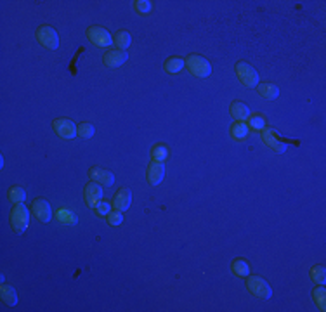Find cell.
I'll list each match as a JSON object with an SVG mask.
<instances>
[{
    "mask_svg": "<svg viewBox=\"0 0 326 312\" xmlns=\"http://www.w3.org/2000/svg\"><path fill=\"white\" fill-rule=\"evenodd\" d=\"M9 220H10V227L17 234H23L26 231L28 224H30V210L24 206V203H16V206L10 210Z\"/></svg>",
    "mask_w": 326,
    "mask_h": 312,
    "instance_id": "obj_1",
    "label": "cell"
},
{
    "mask_svg": "<svg viewBox=\"0 0 326 312\" xmlns=\"http://www.w3.org/2000/svg\"><path fill=\"white\" fill-rule=\"evenodd\" d=\"M246 290L252 293L253 297L262 300H269L273 297V290L267 285L266 279L259 278V276H246Z\"/></svg>",
    "mask_w": 326,
    "mask_h": 312,
    "instance_id": "obj_2",
    "label": "cell"
},
{
    "mask_svg": "<svg viewBox=\"0 0 326 312\" xmlns=\"http://www.w3.org/2000/svg\"><path fill=\"white\" fill-rule=\"evenodd\" d=\"M184 63H186L187 70H189L191 73L194 75V77L206 78V77H210V73H212V64H210L203 56L191 54L189 57H186V59H184Z\"/></svg>",
    "mask_w": 326,
    "mask_h": 312,
    "instance_id": "obj_3",
    "label": "cell"
},
{
    "mask_svg": "<svg viewBox=\"0 0 326 312\" xmlns=\"http://www.w3.org/2000/svg\"><path fill=\"white\" fill-rule=\"evenodd\" d=\"M262 141H264V144H266L269 150H273L274 153H285L286 151V143H293L295 146H299L300 144V141H286V139H281V137H278L276 136V132L274 130H271V129H264L262 132Z\"/></svg>",
    "mask_w": 326,
    "mask_h": 312,
    "instance_id": "obj_4",
    "label": "cell"
},
{
    "mask_svg": "<svg viewBox=\"0 0 326 312\" xmlns=\"http://www.w3.org/2000/svg\"><path fill=\"white\" fill-rule=\"evenodd\" d=\"M35 37L49 50H56L59 47V37H57V31L52 26H47V24L45 26H40L35 31Z\"/></svg>",
    "mask_w": 326,
    "mask_h": 312,
    "instance_id": "obj_5",
    "label": "cell"
},
{
    "mask_svg": "<svg viewBox=\"0 0 326 312\" xmlns=\"http://www.w3.org/2000/svg\"><path fill=\"white\" fill-rule=\"evenodd\" d=\"M52 127H54V130H56L57 136L63 137V139H73V137L78 136V127L68 118L54 120Z\"/></svg>",
    "mask_w": 326,
    "mask_h": 312,
    "instance_id": "obj_6",
    "label": "cell"
},
{
    "mask_svg": "<svg viewBox=\"0 0 326 312\" xmlns=\"http://www.w3.org/2000/svg\"><path fill=\"white\" fill-rule=\"evenodd\" d=\"M236 73H238V77H240V80L245 83L246 87H257V85H259V75H257V71L253 70L252 64L245 63V61L238 63L236 64Z\"/></svg>",
    "mask_w": 326,
    "mask_h": 312,
    "instance_id": "obj_7",
    "label": "cell"
},
{
    "mask_svg": "<svg viewBox=\"0 0 326 312\" xmlns=\"http://www.w3.org/2000/svg\"><path fill=\"white\" fill-rule=\"evenodd\" d=\"M89 40L97 47H110L113 43V37L108 33V30H104L103 26H90L87 30Z\"/></svg>",
    "mask_w": 326,
    "mask_h": 312,
    "instance_id": "obj_8",
    "label": "cell"
},
{
    "mask_svg": "<svg viewBox=\"0 0 326 312\" xmlns=\"http://www.w3.org/2000/svg\"><path fill=\"white\" fill-rule=\"evenodd\" d=\"M83 196H85V201L90 208H96L101 201H103V187L97 182H89L85 186V191H83Z\"/></svg>",
    "mask_w": 326,
    "mask_h": 312,
    "instance_id": "obj_9",
    "label": "cell"
},
{
    "mask_svg": "<svg viewBox=\"0 0 326 312\" xmlns=\"http://www.w3.org/2000/svg\"><path fill=\"white\" fill-rule=\"evenodd\" d=\"M146 179L151 186H158L163 179H165V163L163 161H151L148 166Z\"/></svg>",
    "mask_w": 326,
    "mask_h": 312,
    "instance_id": "obj_10",
    "label": "cell"
},
{
    "mask_svg": "<svg viewBox=\"0 0 326 312\" xmlns=\"http://www.w3.org/2000/svg\"><path fill=\"white\" fill-rule=\"evenodd\" d=\"M31 212H33V215L37 217L38 222L45 224L52 219V208H50V205L45 201V199H35L33 205H31Z\"/></svg>",
    "mask_w": 326,
    "mask_h": 312,
    "instance_id": "obj_11",
    "label": "cell"
},
{
    "mask_svg": "<svg viewBox=\"0 0 326 312\" xmlns=\"http://www.w3.org/2000/svg\"><path fill=\"white\" fill-rule=\"evenodd\" d=\"M127 59H129V54L125 52V50H108L106 54L103 56V61L104 64H106L108 68H118L122 66V64L127 63Z\"/></svg>",
    "mask_w": 326,
    "mask_h": 312,
    "instance_id": "obj_12",
    "label": "cell"
},
{
    "mask_svg": "<svg viewBox=\"0 0 326 312\" xmlns=\"http://www.w3.org/2000/svg\"><path fill=\"white\" fill-rule=\"evenodd\" d=\"M89 175H90V179H92L94 182L103 184V186H106V187H111L115 184V175H113V172H110V170L90 168L89 170Z\"/></svg>",
    "mask_w": 326,
    "mask_h": 312,
    "instance_id": "obj_13",
    "label": "cell"
},
{
    "mask_svg": "<svg viewBox=\"0 0 326 312\" xmlns=\"http://www.w3.org/2000/svg\"><path fill=\"white\" fill-rule=\"evenodd\" d=\"M130 203H132V191H130L129 187H122V189H118L117 194H115V198H113L115 210H118V212H125V210L130 206Z\"/></svg>",
    "mask_w": 326,
    "mask_h": 312,
    "instance_id": "obj_14",
    "label": "cell"
},
{
    "mask_svg": "<svg viewBox=\"0 0 326 312\" xmlns=\"http://www.w3.org/2000/svg\"><path fill=\"white\" fill-rule=\"evenodd\" d=\"M257 92H259L260 97H264V99H276L278 96H280V89H278V85H274V83H269V82H264V83H259L257 85Z\"/></svg>",
    "mask_w": 326,
    "mask_h": 312,
    "instance_id": "obj_15",
    "label": "cell"
},
{
    "mask_svg": "<svg viewBox=\"0 0 326 312\" xmlns=\"http://www.w3.org/2000/svg\"><path fill=\"white\" fill-rule=\"evenodd\" d=\"M231 115H233L234 118L238 120V122H246V120L250 118V110H248V106L243 103H240V101H234L233 104H231Z\"/></svg>",
    "mask_w": 326,
    "mask_h": 312,
    "instance_id": "obj_16",
    "label": "cell"
},
{
    "mask_svg": "<svg viewBox=\"0 0 326 312\" xmlns=\"http://www.w3.org/2000/svg\"><path fill=\"white\" fill-rule=\"evenodd\" d=\"M0 297H2L3 304H7L9 307H14L17 304L16 290H14L10 285H2V288H0Z\"/></svg>",
    "mask_w": 326,
    "mask_h": 312,
    "instance_id": "obj_17",
    "label": "cell"
},
{
    "mask_svg": "<svg viewBox=\"0 0 326 312\" xmlns=\"http://www.w3.org/2000/svg\"><path fill=\"white\" fill-rule=\"evenodd\" d=\"M184 66H186V63H184L182 57L173 56V57H168V59H166V63H165V66H163V68H165L166 73L175 75V73H179Z\"/></svg>",
    "mask_w": 326,
    "mask_h": 312,
    "instance_id": "obj_18",
    "label": "cell"
},
{
    "mask_svg": "<svg viewBox=\"0 0 326 312\" xmlns=\"http://www.w3.org/2000/svg\"><path fill=\"white\" fill-rule=\"evenodd\" d=\"M130 33L129 31H125V30H120V31H117V33L113 35V43L118 47L120 50H127V47L130 45Z\"/></svg>",
    "mask_w": 326,
    "mask_h": 312,
    "instance_id": "obj_19",
    "label": "cell"
},
{
    "mask_svg": "<svg viewBox=\"0 0 326 312\" xmlns=\"http://www.w3.org/2000/svg\"><path fill=\"white\" fill-rule=\"evenodd\" d=\"M313 300H314V304L318 306V309H320V311H326V290H325L323 285H320L318 288H314Z\"/></svg>",
    "mask_w": 326,
    "mask_h": 312,
    "instance_id": "obj_20",
    "label": "cell"
},
{
    "mask_svg": "<svg viewBox=\"0 0 326 312\" xmlns=\"http://www.w3.org/2000/svg\"><path fill=\"white\" fill-rule=\"evenodd\" d=\"M248 130H250V127L246 125V122H236L231 127V136H233L234 139H245Z\"/></svg>",
    "mask_w": 326,
    "mask_h": 312,
    "instance_id": "obj_21",
    "label": "cell"
},
{
    "mask_svg": "<svg viewBox=\"0 0 326 312\" xmlns=\"http://www.w3.org/2000/svg\"><path fill=\"white\" fill-rule=\"evenodd\" d=\"M7 196H9V201H12V203H23L24 199H26V193H24V189L19 186L10 187V189L7 191Z\"/></svg>",
    "mask_w": 326,
    "mask_h": 312,
    "instance_id": "obj_22",
    "label": "cell"
},
{
    "mask_svg": "<svg viewBox=\"0 0 326 312\" xmlns=\"http://www.w3.org/2000/svg\"><path fill=\"white\" fill-rule=\"evenodd\" d=\"M246 125H248L250 129H255V130H259V132H262V130L266 129V118H264L262 115H250V118L246 120Z\"/></svg>",
    "mask_w": 326,
    "mask_h": 312,
    "instance_id": "obj_23",
    "label": "cell"
},
{
    "mask_svg": "<svg viewBox=\"0 0 326 312\" xmlns=\"http://www.w3.org/2000/svg\"><path fill=\"white\" fill-rule=\"evenodd\" d=\"M233 271L238 276H241V278H246V276H250V266H248V262L243 260V259L234 260V262H233Z\"/></svg>",
    "mask_w": 326,
    "mask_h": 312,
    "instance_id": "obj_24",
    "label": "cell"
},
{
    "mask_svg": "<svg viewBox=\"0 0 326 312\" xmlns=\"http://www.w3.org/2000/svg\"><path fill=\"white\" fill-rule=\"evenodd\" d=\"M151 156H153V161L165 163V159L168 158V150H166V146H163V144H158V146H155L153 150H151Z\"/></svg>",
    "mask_w": 326,
    "mask_h": 312,
    "instance_id": "obj_25",
    "label": "cell"
},
{
    "mask_svg": "<svg viewBox=\"0 0 326 312\" xmlns=\"http://www.w3.org/2000/svg\"><path fill=\"white\" fill-rule=\"evenodd\" d=\"M311 278H313L314 283H318V285H325L326 283V271L323 266H314L313 269H311Z\"/></svg>",
    "mask_w": 326,
    "mask_h": 312,
    "instance_id": "obj_26",
    "label": "cell"
},
{
    "mask_svg": "<svg viewBox=\"0 0 326 312\" xmlns=\"http://www.w3.org/2000/svg\"><path fill=\"white\" fill-rule=\"evenodd\" d=\"M57 219H59L61 222H66V224H77L78 222L77 215H75L71 210H64V208L57 210Z\"/></svg>",
    "mask_w": 326,
    "mask_h": 312,
    "instance_id": "obj_27",
    "label": "cell"
},
{
    "mask_svg": "<svg viewBox=\"0 0 326 312\" xmlns=\"http://www.w3.org/2000/svg\"><path fill=\"white\" fill-rule=\"evenodd\" d=\"M94 134H96L94 125H90V123H80V127H78V136H80L82 139H90V137H94Z\"/></svg>",
    "mask_w": 326,
    "mask_h": 312,
    "instance_id": "obj_28",
    "label": "cell"
},
{
    "mask_svg": "<svg viewBox=\"0 0 326 312\" xmlns=\"http://www.w3.org/2000/svg\"><path fill=\"white\" fill-rule=\"evenodd\" d=\"M134 7H136L137 12L148 14L153 9V2H150V0H136V2H134Z\"/></svg>",
    "mask_w": 326,
    "mask_h": 312,
    "instance_id": "obj_29",
    "label": "cell"
},
{
    "mask_svg": "<svg viewBox=\"0 0 326 312\" xmlns=\"http://www.w3.org/2000/svg\"><path fill=\"white\" fill-rule=\"evenodd\" d=\"M111 203H106V201H101L99 205L96 206V212L99 213L101 217H108L111 213Z\"/></svg>",
    "mask_w": 326,
    "mask_h": 312,
    "instance_id": "obj_30",
    "label": "cell"
},
{
    "mask_svg": "<svg viewBox=\"0 0 326 312\" xmlns=\"http://www.w3.org/2000/svg\"><path fill=\"white\" fill-rule=\"evenodd\" d=\"M108 222L111 224V226H120L123 222V213L122 212H111L110 215H108Z\"/></svg>",
    "mask_w": 326,
    "mask_h": 312,
    "instance_id": "obj_31",
    "label": "cell"
}]
</instances>
